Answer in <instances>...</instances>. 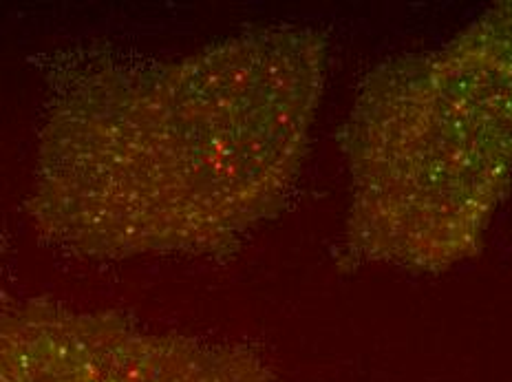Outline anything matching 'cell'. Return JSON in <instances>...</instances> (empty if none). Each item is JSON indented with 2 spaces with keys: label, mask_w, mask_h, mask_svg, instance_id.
Segmentation results:
<instances>
[{
  "label": "cell",
  "mask_w": 512,
  "mask_h": 382,
  "mask_svg": "<svg viewBox=\"0 0 512 382\" xmlns=\"http://www.w3.org/2000/svg\"><path fill=\"white\" fill-rule=\"evenodd\" d=\"M327 60L301 25L175 58L67 53L27 197L36 235L84 259L226 257L290 201Z\"/></svg>",
  "instance_id": "cell-1"
},
{
  "label": "cell",
  "mask_w": 512,
  "mask_h": 382,
  "mask_svg": "<svg viewBox=\"0 0 512 382\" xmlns=\"http://www.w3.org/2000/svg\"><path fill=\"white\" fill-rule=\"evenodd\" d=\"M340 148L347 259L440 272L477 254L512 186V3L371 69Z\"/></svg>",
  "instance_id": "cell-2"
},
{
  "label": "cell",
  "mask_w": 512,
  "mask_h": 382,
  "mask_svg": "<svg viewBox=\"0 0 512 382\" xmlns=\"http://www.w3.org/2000/svg\"><path fill=\"white\" fill-rule=\"evenodd\" d=\"M0 382H281L232 341L188 336L113 310L25 301L0 310Z\"/></svg>",
  "instance_id": "cell-3"
},
{
  "label": "cell",
  "mask_w": 512,
  "mask_h": 382,
  "mask_svg": "<svg viewBox=\"0 0 512 382\" xmlns=\"http://www.w3.org/2000/svg\"><path fill=\"white\" fill-rule=\"evenodd\" d=\"M0 261H3V250H0Z\"/></svg>",
  "instance_id": "cell-4"
}]
</instances>
